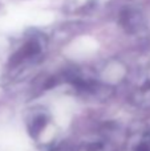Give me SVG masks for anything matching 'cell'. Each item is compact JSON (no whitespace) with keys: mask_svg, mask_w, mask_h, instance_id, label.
<instances>
[]
</instances>
